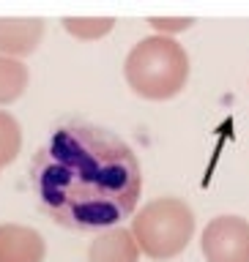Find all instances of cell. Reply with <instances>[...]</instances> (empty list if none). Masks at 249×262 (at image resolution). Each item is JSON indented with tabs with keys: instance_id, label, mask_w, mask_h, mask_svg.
Wrapping results in <instances>:
<instances>
[{
	"instance_id": "cell-2",
	"label": "cell",
	"mask_w": 249,
	"mask_h": 262,
	"mask_svg": "<svg viewBox=\"0 0 249 262\" xmlns=\"http://www.w3.org/2000/svg\"><path fill=\"white\" fill-rule=\"evenodd\" d=\"M123 74L137 96L151 101H167L186 85L189 57L176 38L148 36L126 55Z\"/></svg>"
},
{
	"instance_id": "cell-7",
	"label": "cell",
	"mask_w": 249,
	"mask_h": 262,
	"mask_svg": "<svg viewBox=\"0 0 249 262\" xmlns=\"http://www.w3.org/2000/svg\"><path fill=\"white\" fill-rule=\"evenodd\" d=\"M44 36V19H0V55H30Z\"/></svg>"
},
{
	"instance_id": "cell-10",
	"label": "cell",
	"mask_w": 249,
	"mask_h": 262,
	"mask_svg": "<svg viewBox=\"0 0 249 262\" xmlns=\"http://www.w3.org/2000/svg\"><path fill=\"white\" fill-rule=\"evenodd\" d=\"M22 147V128L16 118H11L8 112H0V167L11 164L16 159Z\"/></svg>"
},
{
	"instance_id": "cell-6",
	"label": "cell",
	"mask_w": 249,
	"mask_h": 262,
	"mask_svg": "<svg viewBox=\"0 0 249 262\" xmlns=\"http://www.w3.org/2000/svg\"><path fill=\"white\" fill-rule=\"evenodd\" d=\"M140 246L131 235V229H104L102 235L93 237L88 249V262H137Z\"/></svg>"
},
{
	"instance_id": "cell-3",
	"label": "cell",
	"mask_w": 249,
	"mask_h": 262,
	"mask_svg": "<svg viewBox=\"0 0 249 262\" xmlns=\"http://www.w3.org/2000/svg\"><path fill=\"white\" fill-rule=\"evenodd\" d=\"M131 235L151 259H170L189 246L195 235V213L184 200L162 196L148 202L131 221Z\"/></svg>"
},
{
	"instance_id": "cell-11",
	"label": "cell",
	"mask_w": 249,
	"mask_h": 262,
	"mask_svg": "<svg viewBox=\"0 0 249 262\" xmlns=\"http://www.w3.org/2000/svg\"><path fill=\"white\" fill-rule=\"evenodd\" d=\"M195 19H189V16H178V19H164V16H154L151 19V28L154 30H162V33H178V30H186L192 28Z\"/></svg>"
},
{
	"instance_id": "cell-9",
	"label": "cell",
	"mask_w": 249,
	"mask_h": 262,
	"mask_svg": "<svg viewBox=\"0 0 249 262\" xmlns=\"http://www.w3.org/2000/svg\"><path fill=\"white\" fill-rule=\"evenodd\" d=\"M63 28L69 30L74 38L96 41L115 28V19H110V16H66Z\"/></svg>"
},
{
	"instance_id": "cell-5",
	"label": "cell",
	"mask_w": 249,
	"mask_h": 262,
	"mask_svg": "<svg viewBox=\"0 0 249 262\" xmlns=\"http://www.w3.org/2000/svg\"><path fill=\"white\" fill-rule=\"evenodd\" d=\"M47 243L33 227L3 224L0 227V262H44Z\"/></svg>"
},
{
	"instance_id": "cell-8",
	"label": "cell",
	"mask_w": 249,
	"mask_h": 262,
	"mask_svg": "<svg viewBox=\"0 0 249 262\" xmlns=\"http://www.w3.org/2000/svg\"><path fill=\"white\" fill-rule=\"evenodd\" d=\"M28 88V69L16 57L0 55V106L16 101Z\"/></svg>"
},
{
	"instance_id": "cell-4",
	"label": "cell",
	"mask_w": 249,
	"mask_h": 262,
	"mask_svg": "<svg viewBox=\"0 0 249 262\" xmlns=\"http://www.w3.org/2000/svg\"><path fill=\"white\" fill-rule=\"evenodd\" d=\"M203 254L208 262H249V224L219 216L203 229Z\"/></svg>"
},
{
	"instance_id": "cell-1",
	"label": "cell",
	"mask_w": 249,
	"mask_h": 262,
	"mask_svg": "<svg viewBox=\"0 0 249 262\" xmlns=\"http://www.w3.org/2000/svg\"><path fill=\"white\" fill-rule=\"evenodd\" d=\"M41 210L69 229H107L129 219L140 200V164L110 128L69 120L52 128L30 164Z\"/></svg>"
}]
</instances>
